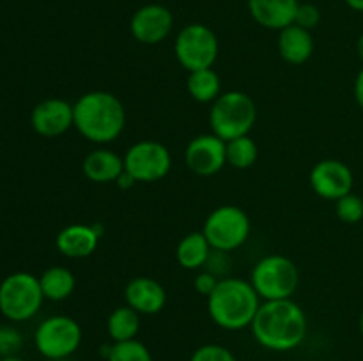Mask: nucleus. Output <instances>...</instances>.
<instances>
[{"instance_id":"f257e3e1","label":"nucleus","mask_w":363,"mask_h":361,"mask_svg":"<svg viewBox=\"0 0 363 361\" xmlns=\"http://www.w3.org/2000/svg\"><path fill=\"white\" fill-rule=\"evenodd\" d=\"M250 329L261 347L287 353L303 343L308 333V321L296 301H262Z\"/></svg>"},{"instance_id":"f03ea898","label":"nucleus","mask_w":363,"mask_h":361,"mask_svg":"<svg viewBox=\"0 0 363 361\" xmlns=\"http://www.w3.org/2000/svg\"><path fill=\"white\" fill-rule=\"evenodd\" d=\"M126 126V108L116 94L92 91L73 103V127L85 140L105 145L117 140Z\"/></svg>"},{"instance_id":"7ed1b4c3","label":"nucleus","mask_w":363,"mask_h":361,"mask_svg":"<svg viewBox=\"0 0 363 361\" xmlns=\"http://www.w3.org/2000/svg\"><path fill=\"white\" fill-rule=\"evenodd\" d=\"M262 299L250 280L227 276L208 296V314L218 328L240 331L250 328Z\"/></svg>"},{"instance_id":"20e7f679","label":"nucleus","mask_w":363,"mask_h":361,"mask_svg":"<svg viewBox=\"0 0 363 361\" xmlns=\"http://www.w3.org/2000/svg\"><path fill=\"white\" fill-rule=\"evenodd\" d=\"M257 120V105L241 91L222 92L209 110V124L211 133L222 138L223 142L245 137L252 131Z\"/></svg>"},{"instance_id":"39448f33","label":"nucleus","mask_w":363,"mask_h":361,"mask_svg":"<svg viewBox=\"0 0 363 361\" xmlns=\"http://www.w3.org/2000/svg\"><path fill=\"white\" fill-rule=\"evenodd\" d=\"M250 283L262 301L293 299L300 287V271L286 255H266L252 269Z\"/></svg>"},{"instance_id":"423d86ee","label":"nucleus","mask_w":363,"mask_h":361,"mask_svg":"<svg viewBox=\"0 0 363 361\" xmlns=\"http://www.w3.org/2000/svg\"><path fill=\"white\" fill-rule=\"evenodd\" d=\"M41 283L38 276L18 271L0 283V314L11 322H25L43 306Z\"/></svg>"},{"instance_id":"0eeeda50","label":"nucleus","mask_w":363,"mask_h":361,"mask_svg":"<svg viewBox=\"0 0 363 361\" xmlns=\"http://www.w3.org/2000/svg\"><path fill=\"white\" fill-rule=\"evenodd\" d=\"M252 232V223L247 212L238 205H220L206 218L202 234L211 248L220 253L234 251L243 246Z\"/></svg>"},{"instance_id":"6e6552de","label":"nucleus","mask_w":363,"mask_h":361,"mask_svg":"<svg viewBox=\"0 0 363 361\" xmlns=\"http://www.w3.org/2000/svg\"><path fill=\"white\" fill-rule=\"evenodd\" d=\"M84 333L80 324L67 315H52L35 328V349L46 360L60 361L73 356L80 347Z\"/></svg>"},{"instance_id":"1a4fd4ad","label":"nucleus","mask_w":363,"mask_h":361,"mask_svg":"<svg viewBox=\"0 0 363 361\" xmlns=\"http://www.w3.org/2000/svg\"><path fill=\"white\" fill-rule=\"evenodd\" d=\"M220 45L215 32L204 23H188L174 41L176 59L188 73L208 69L218 59Z\"/></svg>"},{"instance_id":"9d476101","label":"nucleus","mask_w":363,"mask_h":361,"mask_svg":"<svg viewBox=\"0 0 363 361\" xmlns=\"http://www.w3.org/2000/svg\"><path fill=\"white\" fill-rule=\"evenodd\" d=\"M124 170L137 183H156L169 176L172 168V154L169 149L156 140L135 142L126 151Z\"/></svg>"},{"instance_id":"9b49d317","label":"nucleus","mask_w":363,"mask_h":361,"mask_svg":"<svg viewBox=\"0 0 363 361\" xmlns=\"http://www.w3.org/2000/svg\"><path fill=\"white\" fill-rule=\"evenodd\" d=\"M311 188L319 198L337 202L353 191V170L340 159H321L311 170Z\"/></svg>"},{"instance_id":"f8f14e48","label":"nucleus","mask_w":363,"mask_h":361,"mask_svg":"<svg viewBox=\"0 0 363 361\" xmlns=\"http://www.w3.org/2000/svg\"><path fill=\"white\" fill-rule=\"evenodd\" d=\"M184 161L195 176H215L227 165V144L213 133L199 134L188 142Z\"/></svg>"},{"instance_id":"ddd939ff","label":"nucleus","mask_w":363,"mask_h":361,"mask_svg":"<svg viewBox=\"0 0 363 361\" xmlns=\"http://www.w3.org/2000/svg\"><path fill=\"white\" fill-rule=\"evenodd\" d=\"M174 16L162 4H147L138 7L130 20V32L142 45H160L170 35Z\"/></svg>"},{"instance_id":"4468645a","label":"nucleus","mask_w":363,"mask_h":361,"mask_svg":"<svg viewBox=\"0 0 363 361\" xmlns=\"http://www.w3.org/2000/svg\"><path fill=\"white\" fill-rule=\"evenodd\" d=\"M30 124L38 134L57 138L73 127V105L66 99L48 98L38 103L32 110Z\"/></svg>"},{"instance_id":"2eb2a0df","label":"nucleus","mask_w":363,"mask_h":361,"mask_svg":"<svg viewBox=\"0 0 363 361\" xmlns=\"http://www.w3.org/2000/svg\"><path fill=\"white\" fill-rule=\"evenodd\" d=\"M124 299L140 315H156L165 308L167 290L151 276H137L124 287Z\"/></svg>"},{"instance_id":"dca6fc26","label":"nucleus","mask_w":363,"mask_h":361,"mask_svg":"<svg viewBox=\"0 0 363 361\" xmlns=\"http://www.w3.org/2000/svg\"><path fill=\"white\" fill-rule=\"evenodd\" d=\"M98 225H85V223H71L64 227L55 237V246L64 257L85 258L91 257L99 244Z\"/></svg>"},{"instance_id":"f3484780","label":"nucleus","mask_w":363,"mask_h":361,"mask_svg":"<svg viewBox=\"0 0 363 361\" xmlns=\"http://www.w3.org/2000/svg\"><path fill=\"white\" fill-rule=\"evenodd\" d=\"M248 13L255 23L269 30H282L294 23L298 0H247Z\"/></svg>"},{"instance_id":"a211bd4d","label":"nucleus","mask_w":363,"mask_h":361,"mask_svg":"<svg viewBox=\"0 0 363 361\" xmlns=\"http://www.w3.org/2000/svg\"><path fill=\"white\" fill-rule=\"evenodd\" d=\"M82 172L91 183H116L124 172V158L106 147H98L89 152L82 163Z\"/></svg>"},{"instance_id":"6ab92c4d","label":"nucleus","mask_w":363,"mask_h":361,"mask_svg":"<svg viewBox=\"0 0 363 361\" xmlns=\"http://www.w3.org/2000/svg\"><path fill=\"white\" fill-rule=\"evenodd\" d=\"M279 53L287 64L300 66L305 64L314 53V38L312 32L296 23L282 28L279 34Z\"/></svg>"},{"instance_id":"aec40b11","label":"nucleus","mask_w":363,"mask_h":361,"mask_svg":"<svg viewBox=\"0 0 363 361\" xmlns=\"http://www.w3.org/2000/svg\"><path fill=\"white\" fill-rule=\"evenodd\" d=\"M211 244L208 243L206 236L201 232H190L179 241L176 248L177 264L188 271H197L206 265L211 258Z\"/></svg>"},{"instance_id":"412c9836","label":"nucleus","mask_w":363,"mask_h":361,"mask_svg":"<svg viewBox=\"0 0 363 361\" xmlns=\"http://www.w3.org/2000/svg\"><path fill=\"white\" fill-rule=\"evenodd\" d=\"M39 283H41L45 299L64 301L74 292L77 278H74L73 271L64 265H52L39 276Z\"/></svg>"},{"instance_id":"4be33fe9","label":"nucleus","mask_w":363,"mask_h":361,"mask_svg":"<svg viewBox=\"0 0 363 361\" xmlns=\"http://www.w3.org/2000/svg\"><path fill=\"white\" fill-rule=\"evenodd\" d=\"M140 317L142 315L128 304L117 306L106 319V333L112 342L119 343L137 338L140 331Z\"/></svg>"},{"instance_id":"5701e85b","label":"nucleus","mask_w":363,"mask_h":361,"mask_svg":"<svg viewBox=\"0 0 363 361\" xmlns=\"http://www.w3.org/2000/svg\"><path fill=\"white\" fill-rule=\"evenodd\" d=\"M188 94L197 103H213L222 94V81L218 73L213 67L208 69H199L188 73L186 78Z\"/></svg>"},{"instance_id":"b1692460","label":"nucleus","mask_w":363,"mask_h":361,"mask_svg":"<svg viewBox=\"0 0 363 361\" xmlns=\"http://www.w3.org/2000/svg\"><path fill=\"white\" fill-rule=\"evenodd\" d=\"M225 144H227V165L233 166V168L247 170L250 168V166H254V163L257 161L259 149H257V144L254 142V138H250V134L234 138V140L225 142Z\"/></svg>"},{"instance_id":"393cba45","label":"nucleus","mask_w":363,"mask_h":361,"mask_svg":"<svg viewBox=\"0 0 363 361\" xmlns=\"http://www.w3.org/2000/svg\"><path fill=\"white\" fill-rule=\"evenodd\" d=\"M106 361H155L151 350L140 340H128V342L112 343Z\"/></svg>"},{"instance_id":"a878e982","label":"nucleus","mask_w":363,"mask_h":361,"mask_svg":"<svg viewBox=\"0 0 363 361\" xmlns=\"http://www.w3.org/2000/svg\"><path fill=\"white\" fill-rule=\"evenodd\" d=\"M335 214L340 222L347 223V225L360 223L363 219V198L353 191L346 197L339 198L335 202Z\"/></svg>"},{"instance_id":"bb28decb","label":"nucleus","mask_w":363,"mask_h":361,"mask_svg":"<svg viewBox=\"0 0 363 361\" xmlns=\"http://www.w3.org/2000/svg\"><path fill=\"white\" fill-rule=\"evenodd\" d=\"M190 361H238V357L220 343H204L194 350Z\"/></svg>"},{"instance_id":"cd10ccee","label":"nucleus","mask_w":363,"mask_h":361,"mask_svg":"<svg viewBox=\"0 0 363 361\" xmlns=\"http://www.w3.org/2000/svg\"><path fill=\"white\" fill-rule=\"evenodd\" d=\"M23 347V336L13 326H0V357L18 356Z\"/></svg>"},{"instance_id":"c85d7f7f","label":"nucleus","mask_w":363,"mask_h":361,"mask_svg":"<svg viewBox=\"0 0 363 361\" xmlns=\"http://www.w3.org/2000/svg\"><path fill=\"white\" fill-rule=\"evenodd\" d=\"M294 23L298 27H303L312 32L321 23V11L314 4H300L296 11V18H294Z\"/></svg>"},{"instance_id":"c756f323","label":"nucleus","mask_w":363,"mask_h":361,"mask_svg":"<svg viewBox=\"0 0 363 361\" xmlns=\"http://www.w3.org/2000/svg\"><path fill=\"white\" fill-rule=\"evenodd\" d=\"M218 282H220V278H216L215 273L204 271V273H199V275L195 276L194 287L199 294H202V296L208 297L209 294L216 289Z\"/></svg>"},{"instance_id":"7c9ffc66","label":"nucleus","mask_w":363,"mask_h":361,"mask_svg":"<svg viewBox=\"0 0 363 361\" xmlns=\"http://www.w3.org/2000/svg\"><path fill=\"white\" fill-rule=\"evenodd\" d=\"M354 99H357L358 106L363 110V67L358 71L357 78H354Z\"/></svg>"},{"instance_id":"2f4dec72","label":"nucleus","mask_w":363,"mask_h":361,"mask_svg":"<svg viewBox=\"0 0 363 361\" xmlns=\"http://www.w3.org/2000/svg\"><path fill=\"white\" fill-rule=\"evenodd\" d=\"M116 184L119 188H123V190H130L131 186H135V184H137V180H135L133 177L126 172V170H124V172L119 176V179L116 180Z\"/></svg>"},{"instance_id":"473e14b6","label":"nucleus","mask_w":363,"mask_h":361,"mask_svg":"<svg viewBox=\"0 0 363 361\" xmlns=\"http://www.w3.org/2000/svg\"><path fill=\"white\" fill-rule=\"evenodd\" d=\"M347 6L353 11H358V13H363V0H346Z\"/></svg>"},{"instance_id":"72a5a7b5","label":"nucleus","mask_w":363,"mask_h":361,"mask_svg":"<svg viewBox=\"0 0 363 361\" xmlns=\"http://www.w3.org/2000/svg\"><path fill=\"white\" fill-rule=\"evenodd\" d=\"M357 53H358V57H360V60L363 62V34L360 35V38H358V41H357Z\"/></svg>"},{"instance_id":"f704fd0d","label":"nucleus","mask_w":363,"mask_h":361,"mask_svg":"<svg viewBox=\"0 0 363 361\" xmlns=\"http://www.w3.org/2000/svg\"><path fill=\"white\" fill-rule=\"evenodd\" d=\"M0 361H25V360H21L20 356H7V357H0Z\"/></svg>"},{"instance_id":"c9c22d12","label":"nucleus","mask_w":363,"mask_h":361,"mask_svg":"<svg viewBox=\"0 0 363 361\" xmlns=\"http://www.w3.org/2000/svg\"><path fill=\"white\" fill-rule=\"evenodd\" d=\"M358 329H360V335H362V338H363V310H362V314H360V321H358Z\"/></svg>"}]
</instances>
